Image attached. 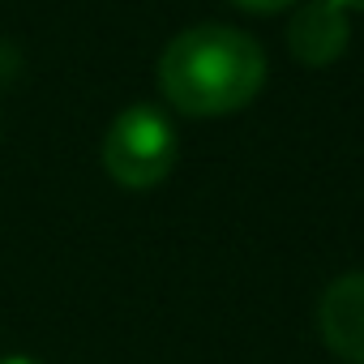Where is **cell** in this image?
<instances>
[{"mask_svg": "<svg viewBox=\"0 0 364 364\" xmlns=\"http://www.w3.org/2000/svg\"><path fill=\"white\" fill-rule=\"evenodd\" d=\"M159 86L185 116H228L257 99L266 86V52L236 26H189L159 56Z\"/></svg>", "mask_w": 364, "mask_h": 364, "instance_id": "6da1fadb", "label": "cell"}, {"mask_svg": "<svg viewBox=\"0 0 364 364\" xmlns=\"http://www.w3.org/2000/svg\"><path fill=\"white\" fill-rule=\"evenodd\" d=\"M176 154H180L176 124L167 120V112L150 103L124 107L103 137V167L124 189H154L176 167Z\"/></svg>", "mask_w": 364, "mask_h": 364, "instance_id": "7a4b0ae2", "label": "cell"}, {"mask_svg": "<svg viewBox=\"0 0 364 364\" xmlns=\"http://www.w3.org/2000/svg\"><path fill=\"white\" fill-rule=\"evenodd\" d=\"M351 43V22L347 9H338L334 0H304L291 9L287 22V52L309 65V69H326L334 65Z\"/></svg>", "mask_w": 364, "mask_h": 364, "instance_id": "3957f363", "label": "cell"}, {"mask_svg": "<svg viewBox=\"0 0 364 364\" xmlns=\"http://www.w3.org/2000/svg\"><path fill=\"white\" fill-rule=\"evenodd\" d=\"M317 326L334 355L364 364V270L334 279L317 300Z\"/></svg>", "mask_w": 364, "mask_h": 364, "instance_id": "277c9868", "label": "cell"}, {"mask_svg": "<svg viewBox=\"0 0 364 364\" xmlns=\"http://www.w3.org/2000/svg\"><path fill=\"white\" fill-rule=\"evenodd\" d=\"M236 9H245V14H257V18H266V14H283V9H296L300 0H232Z\"/></svg>", "mask_w": 364, "mask_h": 364, "instance_id": "5b68a950", "label": "cell"}, {"mask_svg": "<svg viewBox=\"0 0 364 364\" xmlns=\"http://www.w3.org/2000/svg\"><path fill=\"white\" fill-rule=\"evenodd\" d=\"M0 364H39V360H31V355H0Z\"/></svg>", "mask_w": 364, "mask_h": 364, "instance_id": "8992f818", "label": "cell"}, {"mask_svg": "<svg viewBox=\"0 0 364 364\" xmlns=\"http://www.w3.org/2000/svg\"><path fill=\"white\" fill-rule=\"evenodd\" d=\"M338 9H355V14H364V0H334Z\"/></svg>", "mask_w": 364, "mask_h": 364, "instance_id": "52a82bcc", "label": "cell"}]
</instances>
